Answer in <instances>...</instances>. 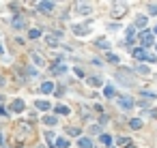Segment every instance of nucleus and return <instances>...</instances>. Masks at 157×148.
Wrapping results in <instances>:
<instances>
[{"label":"nucleus","instance_id":"obj_1","mask_svg":"<svg viewBox=\"0 0 157 148\" xmlns=\"http://www.w3.org/2000/svg\"><path fill=\"white\" fill-rule=\"evenodd\" d=\"M133 58H138V60H146V62H155V54H149L144 47H138V49H133Z\"/></svg>","mask_w":157,"mask_h":148},{"label":"nucleus","instance_id":"obj_2","mask_svg":"<svg viewBox=\"0 0 157 148\" xmlns=\"http://www.w3.org/2000/svg\"><path fill=\"white\" fill-rule=\"evenodd\" d=\"M140 39H142V43H144V45H142L144 49H146L149 45H153V32H151V30H144V32L140 35Z\"/></svg>","mask_w":157,"mask_h":148},{"label":"nucleus","instance_id":"obj_3","mask_svg":"<svg viewBox=\"0 0 157 148\" xmlns=\"http://www.w3.org/2000/svg\"><path fill=\"white\" fill-rule=\"evenodd\" d=\"M119 105H121L123 110H131V107H133V99H131V97H123V99H119Z\"/></svg>","mask_w":157,"mask_h":148},{"label":"nucleus","instance_id":"obj_4","mask_svg":"<svg viewBox=\"0 0 157 148\" xmlns=\"http://www.w3.org/2000/svg\"><path fill=\"white\" fill-rule=\"evenodd\" d=\"M11 110L13 112H22V110H24V101H22V99H15V101L11 103Z\"/></svg>","mask_w":157,"mask_h":148},{"label":"nucleus","instance_id":"obj_5","mask_svg":"<svg viewBox=\"0 0 157 148\" xmlns=\"http://www.w3.org/2000/svg\"><path fill=\"white\" fill-rule=\"evenodd\" d=\"M78 146H80V148H93V142L88 140V137H80V140H78Z\"/></svg>","mask_w":157,"mask_h":148},{"label":"nucleus","instance_id":"obj_6","mask_svg":"<svg viewBox=\"0 0 157 148\" xmlns=\"http://www.w3.org/2000/svg\"><path fill=\"white\" fill-rule=\"evenodd\" d=\"M52 90H54V84H52V82H43V84H41V92H43V94H48V92H52Z\"/></svg>","mask_w":157,"mask_h":148},{"label":"nucleus","instance_id":"obj_7","mask_svg":"<svg viewBox=\"0 0 157 148\" xmlns=\"http://www.w3.org/2000/svg\"><path fill=\"white\" fill-rule=\"evenodd\" d=\"M39 9H41L43 13H50V11L54 9V2H39Z\"/></svg>","mask_w":157,"mask_h":148},{"label":"nucleus","instance_id":"obj_8","mask_svg":"<svg viewBox=\"0 0 157 148\" xmlns=\"http://www.w3.org/2000/svg\"><path fill=\"white\" fill-rule=\"evenodd\" d=\"M54 146H58V148H67V146H69V142H67L65 137H56V140H54Z\"/></svg>","mask_w":157,"mask_h":148},{"label":"nucleus","instance_id":"obj_9","mask_svg":"<svg viewBox=\"0 0 157 148\" xmlns=\"http://www.w3.org/2000/svg\"><path fill=\"white\" fill-rule=\"evenodd\" d=\"M78 11H80V13H91V5H86V2H78Z\"/></svg>","mask_w":157,"mask_h":148},{"label":"nucleus","instance_id":"obj_10","mask_svg":"<svg viewBox=\"0 0 157 148\" xmlns=\"http://www.w3.org/2000/svg\"><path fill=\"white\" fill-rule=\"evenodd\" d=\"M129 127H131V129H140V127H142V120H140V118L129 120Z\"/></svg>","mask_w":157,"mask_h":148},{"label":"nucleus","instance_id":"obj_11","mask_svg":"<svg viewBox=\"0 0 157 148\" xmlns=\"http://www.w3.org/2000/svg\"><path fill=\"white\" fill-rule=\"evenodd\" d=\"M37 110L45 112V110H50V103H48V101H37Z\"/></svg>","mask_w":157,"mask_h":148},{"label":"nucleus","instance_id":"obj_12","mask_svg":"<svg viewBox=\"0 0 157 148\" xmlns=\"http://www.w3.org/2000/svg\"><path fill=\"white\" fill-rule=\"evenodd\" d=\"M54 112H58V114H65V116H67V114H69V107H67V105H56V107H54Z\"/></svg>","mask_w":157,"mask_h":148},{"label":"nucleus","instance_id":"obj_13","mask_svg":"<svg viewBox=\"0 0 157 148\" xmlns=\"http://www.w3.org/2000/svg\"><path fill=\"white\" fill-rule=\"evenodd\" d=\"M13 26H15V28H24V19H22L19 15H17V17H13Z\"/></svg>","mask_w":157,"mask_h":148},{"label":"nucleus","instance_id":"obj_14","mask_svg":"<svg viewBox=\"0 0 157 148\" xmlns=\"http://www.w3.org/2000/svg\"><path fill=\"white\" fill-rule=\"evenodd\" d=\"M133 35H136V26H129V28H127V39H129V43L133 41Z\"/></svg>","mask_w":157,"mask_h":148},{"label":"nucleus","instance_id":"obj_15","mask_svg":"<svg viewBox=\"0 0 157 148\" xmlns=\"http://www.w3.org/2000/svg\"><path fill=\"white\" fill-rule=\"evenodd\" d=\"M103 94H105L108 99H112V97H114V88H112V86H105V88H103Z\"/></svg>","mask_w":157,"mask_h":148},{"label":"nucleus","instance_id":"obj_16","mask_svg":"<svg viewBox=\"0 0 157 148\" xmlns=\"http://www.w3.org/2000/svg\"><path fill=\"white\" fill-rule=\"evenodd\" d=\"M43 122L45 125H56V116H43Z\"/></svg>","mask_w":157,"mask_h":148},{"label":"nucleus","instance_id":"obj_17","mask_svg":"<svg viewBox=\"0 0 157 148\" xmlns=\"http://www.w3.org/2000/svg\"><path fill=\"white\" fill-rule=\"evenodd\" d=\"M28 37H30V39H39V37H41V28H39V30H37V28H32V30L28 32Z\"/></svg>","mask_w":157,"mask_h":148},{"label":"nucleus","instance_id":"obj_18","mask_svg":"<svg viewBox=\"0 0 157 148\" xmlns=\"http://www.w3.org/2000/svg\"><path fill=\"white\" fill-rule=\"evenodd\" d=\"M101 142H103L105 146H110V144H112V135H108V133H101Z\"/></svg>","mask_w":157,"mask_h":148},{"label":"nucleus","instance_id":"obj_19","mask_svg":"<svg viewBox=\"0 0 157 148\" xmlns=\"http://www.w3.org/2000/svg\"><path fill=\"white\" fill-rule=\"evenodd\" d=\"M73 30L78 32V35H86L88 30H86V26H73Z\"/></svg>","mask_w":157,"mask_h":148},{"label":"nucleus","instance_id":"obj_20","mask_svg":"<svg viewBox=\"0 0 157 148\" xmlns=\"http://www.w3.org/2000/svg\"><path fill=\"white\" fill-rule=\"evenodd\" d=\"M136 24H138V26H146V17H144V15H138Z\"/></svg>","mask_w":157,"mask_h":148},{"label":"nucleus","instance_id":"obj_21","mask_svg":"<svg viewBox=\"0 0 157 148\" xmlns=\"http://www.w3.org/2000/svg\"><path fill=\"white\" fill-rule=\"evenodd\" d=\"M149 13H151V15H157V5H155V2L149 5Z\"/></svg>","mask_w":157,"mask_h":148},{"label":"nucleus","instance_id":"obj_22","mask_svg":"<svg viewBox=\"0 0 157 148\" xmlns=\"http://www.w3.org/2000/svg\"><path fill=\"white\" fill-rule=\"evenodd\" d=\"M67 71V67L65 64H58V67H54V73H65Z\"/></svg>","mask_w":157,"mask_h":148},{"label":"nucleus","instance_id":"obj_23","mask_svg":"<svg viewBox=\"0 0 157 148\" xmlns=\"http://www.w3.org/2000/svg\"><path fill=\"white\" fill-rule=\"evenodd\" d=\"M108 60H110V62H119V56H114V54H108Z\"/></svg>","mask_w":157,"mask_h":148},{"label":"nucleus","instance_id":"obj_24","mask_svg":"<svg viewBox=\"0 0 157 148\" xmlns=\"http://www.w3.org/2000/svg\"><path fill=\"white\" fill-rule=\"evenodd\" d=\"M99 47H101V49H110V43H105V41H99Z\"/></svg>","mask_w":157,"mask_h":148},{"label":"nucleus","instance_id":"obj_25","mask_svg":"<svg viewBox=\"0 0 157 148\" xmlns=\"http://www.w3.org/2000/svg\"><path fill=\"white\" fill-rule=\"evenodd\" d=\"M91 84H93V86H99L101 80H99V77H91Z\"/></svg>","mask_w":157,"mask_h":148},{"label":"nucleus","instance_id":"obj_26","mask_svg":"<svg viewBox=\"0 0 157 148\" xmlns=\"http://www.w3.org/2000/svg\"><path fill=\"white\" fill-rule=\"evenodd\" d=\"M69 135H73V137H78V135H80V129H69Z\"/></svg>","mask_w":157,"mask_h":148},{"label":"nucleus","instance_id":"obj_27","mask_svg":"<svg viewBox=\"0 0 157 148\" xmlns=\"http://www.w3.org/2000/svg\"><path fill=\"white\" fill-rule=\"evenodd\" d=\"M119 144H121V146H125V144L129 146V140H127V137H119Z\"/></svg>","mask_w":157,"mask_h":148},{"label":"nucleus","instance_id":"obj_28","mask_svg":"<svg viewBox=\"0 0 157 148\" xmlns=\"http://www.w3.org/2000/svg\"><path fill=\"white\" fill-rule=\"evenodd\" d=\"M153 32H155V35H157V26H155V30H153Z\"/></svg>","mask_w":157,"mask_h":148},{"label":"nucleus","instance_id":"obj_29","mask_svg":"<svg viewBox=\"0 0 157 148\" xmlns=\"http://www.w3.org/2000/svg\"><path fill=\"white\" fill-rule=\"evenodd\" d=\"M127 148H133V146H131V144H129V146H127Z\"/></svg>","mask_w":157,"mask_h":148},{"label":"nucleus","instance_id":"obj_30","mask_svg":"<svg viewBox=\"0 0 157 148\" xmlns=\"http://www.w3.org/2000/svg\"><path fill=\"white\" fill-rule=\"evenodd\" d=\"M0 101H2V94H0Z\"/></svg>","mask_w":157,"mask_h":148},{"label":"nucleus","instance_id":"obj_31","mask_svg":"<svg viewBox=\"0 0 157 148\" xmlns=\"http://www.w3.org/2000/svg\"><path fill=\"white\" fill-rule=\"evenodd\" d=\"M155 49H157V43H155Z\"/></svg>","mask_w":157,"mask_h":148}]
</instances>
